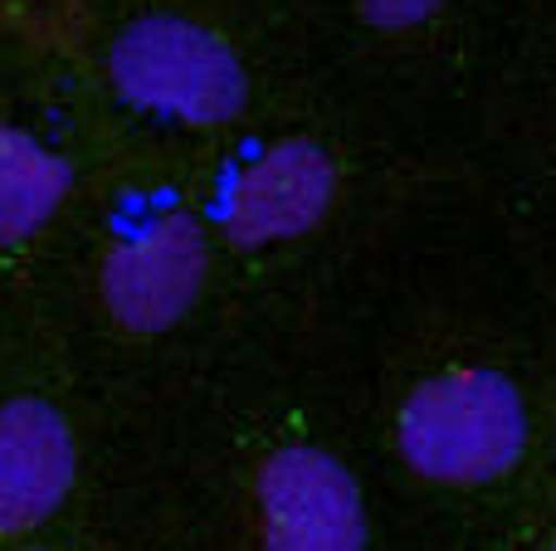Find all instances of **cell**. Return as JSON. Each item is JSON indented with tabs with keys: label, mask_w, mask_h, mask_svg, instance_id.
I'll list each match as a JSON object with an SVG mask.
<instances>
[{
	"label": "cell",
	"mask_w": 556,
	"mask_h": 551,
	"mask_svg": "<svg viewBox=\"0 0 556 551\" xmlns=\"http://www.w3.org/2000/svg\"><path fill=\"white\" fill-rule=\"evenodd\" d=\"M211 273V244L195 215H156L123 244H113L98 273L103 308L127 332H166L195 308Z\"/></svg>",
	"instance_id": "obj_3"
},
{
	"label": "cell",
	"mask_w": 556,
	"mask_h": 551,
	"mask_svg": "<svg viewBox=\"0 0 556 551\" xmlns=\"http://www.w3.org/2000/svg\"><path fill=\"white\" fill-rule=\"evenodd\" d=\"M29 551H45V547H29Z\"/></svg>",
	"instance_id": "obj_9"
},
{
	"label": "cell",
	"mask_w": 556,
	"mask_h": 551,
	"mask_svg": "<svg viewBox=\"0 0 556 551\" xmlns=\"http://www.w3.org/2000/svg\"><path fill=\"white\" fill-rule=\"evenodd\" d=\"M78 478V445L49 400L15 396L0 406V537L35 533L64 508Z\"/></svg>",
	"instance_id": "obj_6"
},
{
	"label": "cell",
	"mask_w": 556,
	"mask_h": 551,
	"mask_svg": "<svg viewBox=\"0 0 556 551\" xmlns=\"http://www.w3.org/2000/svg\"><path fill=\"white\" fill-rule=\"evenodd\" d=\"M108 84L127 107L186 127L235 123L250 103L240 54L186 15H137L108 44Z\"/></svg>",
	"instance_id": "obj_1"
},
{
	"label": "cell",
	"mask_w": 556,
	"mask_h": 551,
	"mask_svg": "<svg viewBox=\"0 0 556 551\" xmlns=\"http://www.w3.org/2000/svg\"><path fill=\"white\" fill-rule=\"evenodd\" d=\"M356 5H362L366 25L376 29H410L420 20H430L444 0H356Z\"/></svg>",
	"instance_id": "obj_8"
},
{
	"label": "cell",
	"mask_w": 556,
	"mask_h": 551,
	"mask_svg": "<svg viewBox=\"0 0 556 551\" xmlns=\"http://www.w3.org/2000/svg\"><path fill=\"white\" fill-rule=\"evenodd\" d=\"M337 191V166L307 137L274 142L254 166H244L225 201V240L240 249H264L298 240L327 215Z\"/></svg>",
	"instance_id": "obj_5"
},
{
	"label": "cell",
	"mask_w": 556,
	"mask_h": 551,
	"mask_svg": "<svg viewBox=\"0 0 556 551\" xmlns=\"http://www.w3.org/2000/svg\"><path fill=\"white\" fill-rule=\"evenodd\" d=\"M68 191H74V166L35 132L0 123V249L45 230Z\"/></svg>",
	"instance_id": "obj_7"
},
{
	"label": "cell",
	"mask_w": 556,
	"mask_h": 551,
	"mask_svg": "<svg viewBox=\"0 0 556 551\" xmlns=\"http://www.w3.org/2000/svg\"><path fill=\"white\" fill-rule=\"evenodd\" d=\"M264 551H366L356 478L313 445H288L260 469Z\"/></svg>",
	"instance_id": "obj_4"
},
{
	"label": "cell",
	"mask_w": 556,
	"mask_h": 551,
	"mask_svg": "<svg viewBox=\"0 0 556 551\" xmlns=\"http://www.w3.org/2000/svg\"><path fill=\"white\" fill-rule=\"evenodd\" d=\"M405 464L434 484H489L522 459L528 410L503 371H450L420 381L395 425Z\"/></svg>",
	"instance_id": "obj_2"
},
{
	"label": "cell",
	"mask_w": 556,
	"mask_h": 551,
	"mask_svg": "<svg viewBox=\"0 0 556 551\" xmlns=\"http://www.w3.org/2000/svg\"><path fill=\"white\" fill-rule=\"evenodd\" d=\"M552 551H556V547H552Z\"/></svg>",
	"instance_id": "obj_10"
}]
</instances>
